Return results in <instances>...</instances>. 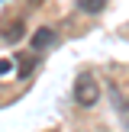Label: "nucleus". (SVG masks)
<instances>
[{"label":"nucleus","instance_id":"obj_7","mask_svg":"<svg viewBox=\"0 0 129 132\" xmlns=\"http://www.w3.org/2000/svg\"><path fill=\"white\" fill-rule=\"evenodd\" d=\"M123 113H126V126H129V103H126V110H123Z\"/></svg>","mask_w":129,"mask_h":132},{"label":"nucleus","instance_id":"obj_8","mask_svg":"<svg viewBox=\"0 0 129 132\" xmlns=\"http://www.w3.org/2000/svg\"><path fill=\"white\" fill-rule=\"evenodd\" d=\"M29 3H42V0H29Z\"/></svg>","mask_w":129,"mask_h":132},{"label":"nucleus","instance_id":"obj_3","mask_svg":"<svg viewBox=\"0 0 129 132\" xmlns=\"http://www.w3.org/2000/svg\"><path fill=\"white\" fill-rule=\"evenodd\" d=\"M23 32H26V23H23V19H10V23L0 29V36H3V42H13V45H16L19 39H23Z\"/></svg>","mask_w":129,"mask_h":132},{"label":"nucleus","instance_id":"obj_5","mask_svg":"<svg viewBox=\"0 0 129 132\" xmlns=\"http://www.w3.org/2000/svg\"><path fill=\"white\" fill-rule=\"evenodd\" d=\"M32 68H36V61H32V58H19V77H32Z\"/></svg>","mask_w":129,"mask_h":132},{"label":"nucleus","instance_id":"obj_1","mask_svg":"<svg viewBox=\"0 0 129 132\" xmlns=\"http://www.w3.org/2000/svg\"><path fill=\"white\" fill-rule=\"evenodd\" d=\"M100 100V84L94 74H77L74 81V103L77 106H94Z\"/></svg>","mask_w":129,"mask_h":132},{"label":"nucleus","instance_id":"obj_2","mask_svg":"<svg viewBox=\"0 0 129 132\" xmlns=\"http://www.w3.org/2000/svg\"><path fill=\"white\" fill-rule=\"evenodd\" d=\"M58 42V36H55V29H49V26H42V29H36L32 32V48H52V45Z\"/></svg>","mask_w":129,"mask_h":132},{"label":"nucleus","instance_id":"obj_6","mask_svg":"<svg viewBox=\"0 0 129 132\" xmlns=\"http://www.w3.org/2000/svg\"><path fill=\"white\" fill-rule=\"evenodd\" d=\"M10 68H13V61H6V58H0V74H6Z\"/></svg>","mask_w":129,"mask_h":132},{"label":"nucleus","instance_id":"obj_4","mask_svg":"<svg viewBox=\"0 0 129 132\" xmlns=\"http://www.w3.org/2000/svg\"><path fill=\"white\" fill-rule=\"evenodd\" d=\"M103 6H107V0H77V10H81V13H90V16L100 13Z\"/></svg>","mask_w":129,"mask_h":132}]
</instances>
